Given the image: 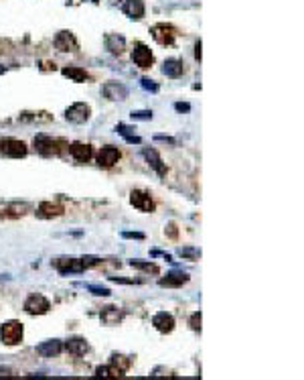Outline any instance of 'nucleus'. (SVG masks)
<instances>
[{
    "label": "nucleus",
    "mask_w": 304,
    "mask_h": 380,
    "mask_svg": "<svg viewBox=\"0 0 304 380\" xmlns=\"http://www.w3.org/2000/svg\"><path fill=\"white\" fill-rule=\"evenodd\" d=\"M189 325H191V330H193V332H201V311H195V313L191 315Z\"/></svg>",
    "instance_id": "obj_31"
},
{
    "label": "nucleus",
    "mask_w": 304,
    "mask_h": 380,
    "mask_svg": "<svg viewBox=\"0 0 304 380\" xmlns=\"http://www.w3.org/2000/svg\"><path fill=\"white\" fill-rule=\"evenodd\" d=\"M81 261H84L86 268H89V266H95V264H100V259H95V256H86V259H81Z\"/></svg>",
    "instance_id": "obj_36"
},
{
    "label": "nucleus",
    "mask_w": 304,
    "mask_h": 380,
    "mask_svg": "<svg viewBox=\"0 0 304 380\" xmlns=\"http://www.w3.org/2000/svg\"><path fill=\"white\" fill-rule=\"evenodd\" d=\"M106 47L109 49V53L114 55H122L124 49H126V39L122 35H108L106 37Z\"/></svg>",
    "instance_id": "obj_21"
},
{
    "label": "nucleus",
    "mask_w": 304,
    "mask_h": 380,
    "mask_svg": "<svg viewBox=\"0 0 304 380\" xmlns=\"http://www.w3.org/2000/svg\"><path fill=\"white\" fill-rule=\"evenodd\" d=\"M185 283H189V275L187 273H171L164 279L158 281L160 287H183Z\"/></svg>",
    "instance_id": "obj_22"
},
{
    "label": "nucleus",
    "mask_w": 304,
    "mask_h": 380,
    "mask_svg": "<svg viewBox=\"0 0 304 380\" xmlns=\"http://www.w3.org/2000/svg\"><path fill=\"white\" fill-rule=\"evenodd\" d=\"M132 61L138 67H142V70H148V67L154 63V55H152V51L144 43H136L134 51H132Z\"/></svg>",
    "instance_id": "obj_9"
},
{
    "label": "nucleus",
    "mask_w": 304,
    "mask_h": 380,
    "mask_svg": "<svg viewBox=\"0 0 304 380\" xmlns=\"http://www.w3.org/2000/svg\"><path fill=\"white\" fill-rule=\"evenodd\" d=\"M89 116H91V108L84 102H75L65 110V118L69 122H73V124H84V122L89 120Z\"/></svg>",
    "instance_id": "obj_3"
},
{
    "label": "nucleus",
    "mask_w": 304,
    "mask_h": 380,
    "mask_svg": "<svg viewBox=\"0 0 304 380\" xmlns=\"http://www.w3.org/2000/svg\"><path fill=\"white\" fill-rule=\"evenodd\" d=\"M51 309V303H49V299L47 297H43V295H31L29 299L24 301V311L29 315H45L47 311Z\"/></svg>",
    "instance_id": "obj_5"
},
{
    "label": "nucleus",
    "mask_w": 304,
    "mask_h": 380,
    "mask_svg": "<svg viewBox=\"0 0 304 380\" xmlns=\"http://www.w3.org/2000/svg\"><path fill=\"white\" fill-rule=\"evenodd\" d=\"M122 236L124 238H134V240H144V234L142 232H124Z\"/></svg>",
    "instance_id": "obj_37"
},
{
    "label": "nucleus",
    "mask_w": 304,
    "mask_h": 380,
    "mask_svg": "<svg viewBox=\"0 0 304 380\" xmlns=\"http://www.w3.org/2000/svg\"><path fill=\"white\" fill-rule=\"evenodd\" d=\"M116 132L122 134V137L126 139V142H130V144H140V142H142V139L134 134V128H130V126H126V124H118V126H116Z\"/></svg>",
    "instance_id": "obj_25"
},
{
    "label": "nucleus",
    "mask_w": 304,
    "mask_h": 380,
    "mask_svg": "<svg viewBox=\"0 0 304 380\" xmlns=\"http://www.w3.org/2000/svg\"><path fill=\"white\" fill-rule=\"evenodd\" d=\"M61 73L65 77H69L71 81H77V84H84V81L89 79V73L86 70H81V67H75V65H69V67H63Z\"/></svg>",
    "instance_id": "obj_24"
},
{
    "label": "nucleus",
    "mask_w": 304,
    "mask_h": 380,
    "mask_svg": "<svg viewBox=\"0 0 304 380\" xmlns=\"http://www.w3.org/2000/svg\"><path fill=\"white\" fill-rule=\"evenodd\" d=\"M0 210L2 218H21L24 214V206H0Z\"/></svg>",
    "instance_id": "obj_26"
},
{
    "label": "nucleus",
    "mask_w": 304,
    "mask_h": 380,
    "mask_svg": "<svg viewBox=\"0 0 304 380\" xmlns=\"http://www.w3.org/2000/svg\"><path fill=\"white\" fill-rule=\"evenodd\" d=\"M26 144L22 141H17V139H2L0 141V153L4 157H10V159H21L26 155Z\"/></svg>",
    "instance_id": "obj_4"
},
{
    "label": "nucleus",
    "mask_w": 304,
    "mask_h": 380,
    "mask_svg": "<svg viewBox=\"0 0 304 380\" xmlns=\"http://www.w3.org/2000/svg\"><path fill=\"white\" fill-rule=\"evenodd\" d=\"M150 33H152V39H154L158 45H173L174 37H176V33L171 24H154L150 29Z\"/></svg>",
    "instance_id": "obj_10"
},
{
    "label": "nucleus",
    "mask_w": 304,
    "mask_h": 380,
    "mask_svg": "<svg viewBox=\"0 0 304 380\" xmlns=\"http://www.w3.org/2000/svg\"><path fill=\"white\" fill-rule=\"evenodd\" d=\"M178 256H183V259H189V261H195L201 256V252L197 248H178Z\"/></svg>",
    "instance_id": "obj_30"
},
{
    "label": "nucleus",
    "mask_w": 304,
    "mask_h": 380,
    "mask_svg": "<svg viewBox=\"0 0 304 380\" xmlns=\"http://www.w3.org/2000/svg\"><path fill=\"white\" fill-rule=\"evenodd\" d=\"M61 141H55L47 134H37L35 137V148L37 153H41L43 157H51V155H59L61 153Z\"/></svg>",
    "instance_id": "obj_2"
},
{
    "label": "nucleus",
    "mask_w": 304,
    "mask_h": 380,
    "mask_svg": "<svg viewBox=\"0 0 304 380\" xmlns=\"http://www.w3.org/2000/svg\"><path fill=\"white\" fill-rule=\"evenodd\" d=\"M100 319L106 323V325H116L124 319V311H120L118 307H104L102 313H100Z\"/></svg>",
    "instance_id": "obj_19"
},
{
    "label": "nucleus",
    "mask_w": 304,
    "mask_h": 380,
    "mask_svg": "<svg viewBox=\"0 0 304 380\" xmlns=\"http://www.w3.org/2000/svg\"><path fill=\"white\" fill-rule=\"evenodd\" d=\"M130 266L138 268V270H144V273H152V275H158L160 268L152 262H144V261H130Z\"/></svg>",
    "instance_id": "obj_27"
},
{
    "label": "nucleus",
    "mask_w": 304,
    "mask_h": 380,
    "mask_svg": "<svg viewBox=\"0 0 304 380\" xmlns=\"http://www.w3.org/2000/svg\"><path fill=\"white\" fill-rule=\"evenodd\" d=\"M69 155H71L77 163H87L93 157V148L89 144H84V142H73V144H69Z\"/></svg>",
    "instance_id": "obj_14"
},
{
    "label": "nucleus",
    "mask_w": 304,
    "mask_h": 380,
    "mask_svg": "<svg viewBox=\"0 0 304 380\" xmlns=\"http://www.w3.org/2000/svg\"><path fill=\"white\" fill-rule=\"evenodd\" d=\"M109 364H114L116 368H120L122 372H126L128 370V366H130V360L126 356H120V354H114L112 360H109Z\"/></svg>",
    "instance_id": "obj_29"
},
{
    "label": "nucleus",
    "mask_w": 304,
    "mask_h": 380,
    "mask_svg": "<svg viewBox=\"0 0 304 380\" xmlns=\"http://www.w3.org/2000/svg\"><path fill=\"white\" fill-rule=\"evenodd\" d=\"M0 340L6 346H17L22 342V323L19 321H6L0 328Z\"/></svg>",
    "instance_id": "obj_1"
},
{
    "label": "nucleus",
    "mask_w": 304,
    "mask_h": 380,
    "mask_svg": "<svg viewBox=\"0 0 304 380\" xmlns=\"http://www.w3.org/2000/svg\"><path fill=\"white\" fill-rule=\"evenodd\" d=\"M0 73H4V65H0Z\"/></svg>",
    "instance_id": "obj_41"
},
{
    "label": "nucleus",
    "mask_w": 304,
    "mask_h": 380,
    "mask_svg": "<svg viewBox=\"0 0 304 380\" xmlns=\"http://www.w3.org/2000/svg\"><path fill=\"white\" fill-rule=\"evenodd\" d=\"M122 10H124V15L130 19H142L146 12V6L142 0H126V2L122 4Z\"/></svg>",
    "instance_id": "obj_16"
},
{
    "label": "nucleus",
    "mask_w": 304,
    "mask_h": 380,
    "mask_svg": "<svg viewBox=\"0 0 304 380\" xmlns=\"http://www.w3.org/2000/svg\"><path fill=\"white\" fill-rule=\"evenodd\" d=\"M37 215L39 218H59V215H63V206H59V203H51V201H43L39 206L37 210Z\"/></svg>",
    "instance_id": "obj_17"
},
{
    "label": "nucleus",
    "mask_w": 304,
    "mask_h": 380,
    "mask_svg": "<svg viewBox=\"0 0 304 380\" xmlns=\"http://www.w3.org/2000/svg\"><path fill=\"white\" fill-rule=\"evenodd\" d=\"M61 350H63V344L59 340H47V342L37 346V352L41 356H45V358H53V356L61 354Z\"/></svg>",
    "instance_id": "obj_18"
},
{
    "label": "nucleus",
    "mask_w": 304,
    "mask_h": 380,
    "mask_svg": "<svg viewBox=\"0 0 304 380\" xmlns=\"http://www.w3.org/2000/svg\"><path fill=\"white\" fill-rule=\"evenodd\" d=\"M130 116H132V120H150L152 118V112L150 110H136Z\"/></svg>",
    "instance_id": "obj_32"
},
{
    "label": "nucleus",
    "mask_w": 304,
    "mask_h": 380,
    "mask_svg": "<svg viewBox=\"0 0 304 380\" xmlns=\"http://www.w3.org/2000/svg\"><path fill=\"white\" fill-rule=\"evenodd\" d=\"M95 374L98 376H124V372L120 368H116L114 364H109V366H100L98 370H95Z\"/></svg>",
    "instance_id": "obj_28"
},
{
    "label": "nucleus",
    "mask_w": 304,
    "mask_h": 380,
    "mask_svg": "<svg viewBox=\"0 0 304 380\" xmlns=\"http://www.w3.org/2000/svg\"><path fill=\"white\" fill-rule=\"evenodd\" d=\"M152 325L160 332V333H171L174 330V317L167 311H158V313L152 317Z\"/></svg>",
    "instance_id": "obj_13"
},
{
    "label": "nucleus",
    "mask_w": 304,
    "mask_h": 380,
    "mask_svg": "<svg viewBox=\"0 0 304 380\" xmlns=\"http://www.w3.org/2000/svg\"><path fill=\"white\" fill-rule=\"evenodd\" d=\"M162 71L169 77H181L185 73V63L181 59H167L162 65Z\"/></svg>",
    "instance_id": "obj_20"
},
{
    "label": "nucleus",
    "mask_w": 304,
    "mask_h": 380,
    "mask_svg": "<svg viewBox=\"0 0 304 380\" xmlns=\"http://www.w3.org/2000/svg\"><path fill=\"white\" fill-rule=\"evenodd\" d=\"M195 59L201 61V41H197V43H195Z\"/></svg>",
    "instance_id": "obj_40"
},
{
    "label": "nucleus",
    "mask_w": 304,
    "mask_h": 380,
    "mask_svg": "<svg viewBox=\"0 0 304 380\" xmlns=\"http://www.w3.org/2000/svg\"><path fill=\"white\" fill-rule=\"evenodd\" d=\"M174 110H178V112H189L191 106H189V104H183V102H176V104H174Z\"/></svg>",
    "instance_id": "obj_38"
},
{
    "label": "nucleus",
    "mask_w": 304,
    "mask_h": 380,
    "mask_svg": "<svg viewBox=\"0 0 304 380\" xmlns=\"http://www.w3.org/2000/svg\"><path fill=\"white\" fill-rule=\"evenodd\" d=\"M55 47H57L61 53H69V51H77L79 49V43H77V39L71 31H61L57 33V37H55Z\"/></svg>",
    "instance_id": "obj_11"
},
{
    "label": "nucleus",
    "mask_w": 304,
    "mask_h": 380,
    "mask_svg": "<svg viewBox=\"0 0 304 380\" xmlns=\"http://www.w3.org/2000/svg\"><path fill=\"white\" fill-rule=\"evenodd\" d=\"M102 94L108 100L122 102V100L128 98V88L124 84H118V81H106V84L102 86Z\"/></svg>",
    "instance_id": "obj_8"
},
{
    "label": "nucleus",
    "mask_w": 304,
    "mask_h": 380,
    "mask_svg": "<svg viewBox=\"0 0 304 380\" xmlns=\"http://www.w3.org/2000/svg\"><path fill=\"white\" fill-rule=\"evenodd\" d=\"M140 84H142V88L144 90H150V92H158V84H154L152 79H148V77H142L140 79Z\"/></svg>",
    "instance_id": "obj_34"
},
{
    "label": "nucleus",
    "mask_w": 304,
    "mask_h": 380,
    "mask_svg": "<svg viewBox=\"0 0 304 380\" xmlns=\"http://www.w3.org/2000/svg\"><path fill=\"white\" fill-rule=\"evenodd\" d=\"M164 232H167V236H169V238H173V240H176V236H178V230H176V224H173V222H171V224L167 226V230H164Z\"/></svg>",
    "instance_id": "obj_35"
},
{
    "label": "nucleus",
    "mask_w": 304,
    "mask_h": 380,
    "mask_svg": "<svg viewBox=\"0 0 304 380\" xmlns=\"http://www.w3.org/2000/svg\"><path fill=\"white\" fill-rule=\"evenodd\" d=\"M65 350L71 356H84L87 352V342L84 340V337H71V340H67Z\"/></svg>",
    "instance_id": "obj_23"
},
{
    "label": "nucleus",
    "mask_w": 304,
    "mask_h": 380,
    "mask_svg": "<svg viewBox=\"0 0 304 380\" xmlns=\"http://www.w3.org/2000/svg\"><path fill=\"white\" fill-rule=\"evenodd\" d=\"M154 139H156V141H162V142H169V144H174V139H171V137H162V134H156Z\"/></svg>",
    "instance_id": "obj_39"
},
{
    "label": "nucleus",
    "mask_w": 304,
    "mask_h": 380,
    "mask_svg": "<svg viewBox=\"0 0 304 380\" xmlns=\"http://www.w3.org/2000/svg\"><path fill=\"white\" fill-rule=\"evenodd\" d=\"M142 157L148 161V165L154 169V171L160 175V177H164V175H167V165L162 163L160 155L154 151V148H144V151H142Z\"/></svg>",
    "instance_id": "obj_15"
},
{
    "label": "nucleus",
    "mask_w": 304,
    "mask_h": 380,
    "mask_svg": "<svg viewBox=\"0 0 304 380\" xmlns=\"http://www.w3.org/2000/svg\"><path fill=\"white\" fill-rule=\"evenodd\" d=\"M120 157H122V153L118 151L116 146H102V151H100V155H98V165L100 167H104V169H109V167H114L116 163L120 161Z\"/></svg>",
    "instance_id": "obj_12"
},
{
    "label": "nucleus",
    "mask_w": 304,
    "mask_h": 380,
    "mask_svg": "<svg viewBox=\"0 0 304 380\" xmlns=\"http://www.w3.org/2000/svg\"><path fill=\"white\" fill-rule=\"evenodd\" d=\"M53 266L57 268L61 275H77V273H84L86 270V264L81 259H57V261H53Z\"/></svg>",
    "instance_id": "obj_7"
},
{
    "label": "nucleus",
    "mask_w": 304,
    "mask_h": 380,
    "mask_svg": "<svg viewBox=\"0 0 304 380\" xmlns=\"http://www.w3.org/2000/svg\"><path fill=\"white\" fill-rule=\"evenodd\" d=\"M130 203L138 210V212H144V214H152L156 210L154 206V201H152V197L146 193V191H140V189H134V191L130 193Z\"/></svg>",
    "instance_id": "obj_6"
},
{
    "label": "nucleus",
    "mask_w": 304,
    "mask_h": 380,
    "mask_svg": "<svg viewBox=\"0 0 304 380\" xmlns=\"http://www.w3.org/2000/svg\"><path fill=\"white\" fill-rule=\"evenodd\" d=\"M93 295H98V297H108L109 295V289H106V287H98V285H89L87 287Z\"/></svg>",
    "instance_id": "obj_33"
}]
</instances>
